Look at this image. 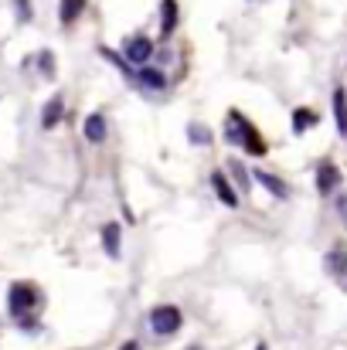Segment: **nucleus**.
Instances as JSON below:
<instances>
[{
    "instance_id": "13",
    "label": "nucleus",
    "mask_w": 347,
    "mask_h": 350,
    "mask_svg": "<svg viewBox=\"0 0 347 350\" xmlns=\"http://www.w3.org/2000/svg\"><path fill=\"white\" fill-rule=\"evenodd\" d=\"M82 7H86V0H62V10H58V14H62L65 24H72V21L82 14Z\"/></svg>"
},
{
    "instance_id": "1",
    "label": "nucleus",
    "mask_w": 347,
    "mask_h": 350,
    "mask_svg": "<svg viewBox=\"0 0 347 350\" xmlns=\"http://www.w3.org/2000/svg\"><path fill=\"white\" fill-rule=\"evenodd\" d=\"M150 327H153V334H177L181 330V310L177 306H157L153 313H150Z\"/></svg>"
},
{
    "instance_id": "18",
    "label": "nucleus",
    "mask_w": 347,
    "mask_h": 350,
    "mask_svg": "<svg viewBox=\"0 0 347 350\" xmlns=\"http://www.w3.org/2000/svg\"><path fill=\"white\" fill-rule=\"evenodd\" d=\"M14 3H17V21H27L31 17V3L27 0H14Z\"/></svg>"
},
{
    "instance_id": "11",
    "label": "nucleus",
    "mask_w": 347,
    "mask_h": 350,
    "mask_svg": "<svg viewBox=\"0 0 347 350\" xmlns=\"http://www.w3.org/2000/svg\"><path fill=\"white\" fill-rule=\"evenodd\" d=\"M327 269H331L334 275H344L347 272V252L344 248H334V252L327 255Z\"/></svg>"
},
{
    "instance_id": "9",
    "label": "nucleus",
    "mask_w": 347,
    "mask_h": 350,
    "mask_svg": "<svg viewBox=\"0 0 347 350\" xmlns=\"http://www.w3.org/2000/svg\"><path fill=\"white\" fill-rule=\"evenodd\" d=\"M103 248L110 252V255H119V225H106L103 228Z\"/></svg>"
},
{
    "instance_id": "17",
    "label": "nucleus",
    "mask_w": 347,
    "mask_h": 350,
    "mask_svg": "<svg viewBox=\"0 0 347 350\" xmlns=\"http://www.w3.org/2000/svg\"><path fill=\"white\" fill-rule=\"evenodd\" d=\"M191 139H194V143H208V139H211V133H208L205 126H194V129H191Z\"/></svg>"
},
{
    "instance_id": "19",
    "label": "nucleus",
    "mask_w": 347,
    "mask_h": 350,
    "mask_svg": "<svg viewBox=\"0 0 347 350\" xmlns=\"http://www.w3.org/2000/svg\"><path fill=\"white\" fill-rule=\"evenodd\" d=\"M119 350H140V344H136V340H126V344H123Z\"/></svg>"
},
{
    "instance_id": "5",
    "label": "nucleus",
    "mask_w": 347,
    "mask_h": 350,
    "mask_svg": "<svg viewBox=\"0 0 347 350\" xmlns=\"http://www.w3.org/2000/svg\"><path fill=\"white\" fill-rule=\"evenodd\" d=\"M150 51H153V48H150L146 38H133V41L126 44V58H129L133 65H143V62L150 58Z\"/></svg>"
},
{
    "instance_id": "12",
    "label": "nucleus",
    "mask_w": 347,
    "mask_h": 350,
    "mask_svg": "<svg viewBox=\"0 0 347 350\" xmlns=\"http://www.w3.org/2000/svg\"><path fill=\"white\" fill-rule=\"evenodd\" d=\"M174 24H177V3H174V0H164V21H160V31L170 34Z\"/></svg>"
},
{
    "instance_id": "6",
    "label": "nucleus",
    "mask_w": 347,
    "mask_h": 350,
    "mask_svg": "<svg viewBox=\"0 0 347 350\" xmlns=\"http://www.w3.org/2000/svg\"><path fill=\"white\" fill-rule=\"evenodd\" d=\"M86 136H89L92 143H103V139H106V119L99 116V113H92V116L86 119Z\"/></svg>"
},
{
    "instance_id": "10",
    "label": "nucleus",
    "mask_w": 347,
    "mask_h": 350,
    "mask_svg": "<svg viewBox=\"0 0 347 350\" xmlns=\"http://www.w3.org/2000/svg\"><path fill=\"white\" fill-rule=\"evenodd\" d=\"M334 116H337V126H341V133L347 136V96L337 89L334 92Z\"/></svg>"
},
{
    "instance_id": "3",
    "label": "nucleus",
    "mask_w": 347,
    "mask_h": 350,
    "mask_svg": "<svg viewBox=\"0 0 347 350\" xmlns=\"http://www.w3.org/2000/svg\"><path fill=\"white\" fill-rule=\"evenodd\" d=\"M337 184H341V170H337L334 163H320V167H317V187H320V194L337 191Z\"/></svg>"
},
{
    "instance_id": "8",
    "label": "nucleus",
    "mask_w": 347,
    "mask_h": 350,
    "mask_svg": "<svg viewBox=\"0 0 347 350\" xmlns=\"http://www.w3.org/2000/svg\"><path fill=\"white\" fill-rule=\"evenodd\" d=\"M62 113H65L62 99H51V103L44 106V116H41V126H44V129H55V122L62 119Z\"/></svg>"
},
{
    "instance_id": "7",
    "label": "nucleus",
    "mask_w": 347,
    "mask_h": 350,
    "mask_svg": "<svg viewBox=\"0 0 347 350\" xmlns=\"http://www.w3.org/2000/svg\"><path fill=\"white\" fill-rule=\"evenodd\" d=\"M255 180H259V184H266V191H272L276 198H290V191H286V184H283L279 177H272V174H262V170H259V174H255Z\"/></svg>"
},
{
    "instance_id": "2",
    "label": "nucleus",
    "mask_w": 347,
    "mask_h": 350,
    "mask_svg": "<svg viewBox=\"0 0 347 350\" xmlns=\"http://www.w3.org/2000/svg\"><path fill=\"white\" fill-rule=\"evenodd\" d=\"M34 299H38V296H34V289H31V286H24V282H17V286L10 289V313H14V317H24V313L34 306Z\"/></svg>"
},
{
    "instance_id": "14",
    "label": "nucleus",
    "mask_w": 347,
    "mask_h": 350,
    "mask_svg": "<svg viewBox=\"0 0 347 350\" xmlns=\"http://www.w3.org/2000/svg\"><path fill=\"white\" fill-rule=\"evenodd\" d=\"M317 122V113H310V109H296L293 113V126H296V133H303L307 126H313Z\"/></svg>"
},
{
    "instance_id": "4",
    "label": "nucleus",
    "mask_w": 347,
    "mask_h": 350,
    "mask_svg": "<svg viewBox=\"0 0 347 350\" xmlns=\"http://www.w3.org/2000/svg\"><path fill=\"white\" fill-rule=\"evenodd\" d=\"M211 187H215V194H218V201H222L225 208H235V204H238V194L231 191L229 177H225L222 170H215V174H211Z\"/></svg>"
},
{
    "instance_id": "16",
    "label": "nucleus",
    "mask_w": 347,
    "mask_h": 350,
    "mask_svg": "<svg viewBox=\"0 0 347 350\" xmlns=\"http://www.w3.org/2000/svg\"><path fill=\"white\" fill-rule=\"evenodd\" d=\"M231 174L238 177V187H245V191H248V174H245V167H242V163H231Z\"/></svg>"
},
{
    "instance_id": "15",
    "label": "nucleus",
    "mask_w": 347,
    "mask_h": 350,
    "mask_svg": "<svg viewBox=\"0 0 347 350\" xmlns=\"http://www.w3.org/2000/svg\"><path fill=\"white\" fill-rule=\"evenodd\" d=\"M140 82L150 85V89H164V75L153 72V68H143V72H140Z\"/></svg>"
},
{
    "instance_id": "21",
    "label": "nucleus",
    "mask_w": 347,
    "mask_h": 350,
    "mask_svg": "<svg viewBox=\"0 0 347 350\" xmlns=\"http://www.w3.org/2000/svg\"><path fill=\"white\" fill-rule=\"evenodd\" d=\"M188 350H198V347H188Z\"/></svg>"
},
{
    "instance_id": "20",
    "label": "nucleus",
    "mask_w": 347,
    "mask_h": 350,
    "mask_svg": "<svg viewBox=\"0 0 347 350\" xmlns=\"http://www.w3.org/2000/svg\"><path fill=\"white\" fill-rule=\"evenodd\" d=\"M259 350H266V347H262V344H259Z\"/></svg>"
}]
</instances>
